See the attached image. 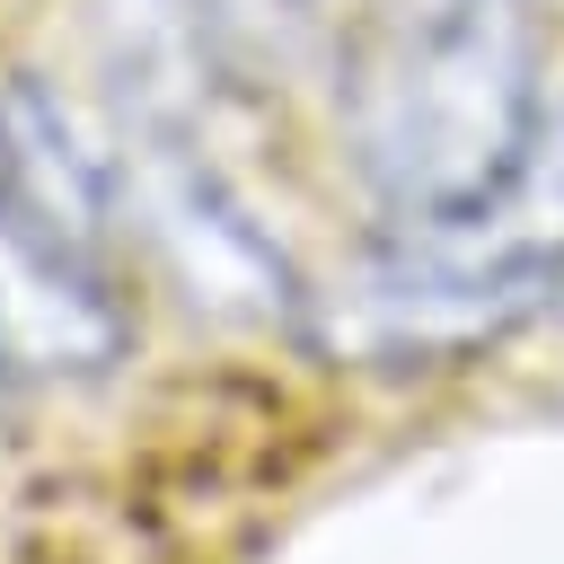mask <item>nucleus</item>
Returning <instances> with one entry per match:
<instances>
[{
    "label": "nucleus",
    "instance_id": "1",
    "mask_svg": "<svg viewBox=\"0 0 564 564\" xmlns=\"http://www.w3.org/2000/svg\"><path fill=\"white\" fill-rule=\"evenodd\" d=\"M388 238H564V115L520 0H414L352 106Z\"/></svg>",
    "mask_w": 564,
    "mask_h": 564
}]
</instances>
